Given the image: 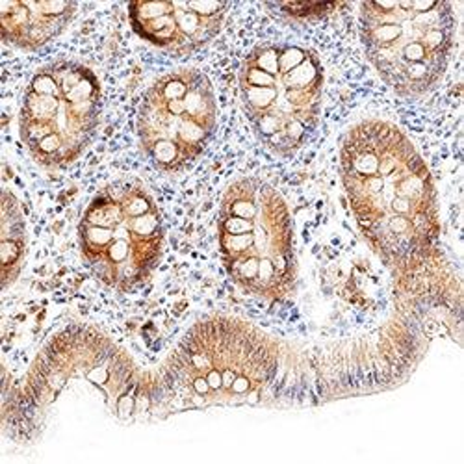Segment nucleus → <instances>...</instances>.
Instances as JSON below:
<instances>
[{"mask_svg":"<svg viewBox=\"0 0 464 464\" xmlns=\"http://www.w3.org/2000/svg\"><path fill=\"white\" fill-rule=\"evenodd\" d=\"M455 32L448 3H364L361 37L366 56L396 93L420 97L444 76Z\"/></svg>","mask_w":464,"mask_h":464,"instance_id":"6","label":"nucleus"},{"mask_svg":"<svg viewBox=\"0 0 464 464\" xmlns=\"http://www.w3.org/2000/svg\"><path fill=\"white\" fill-rule=\"evenodd\" d=\"M228 5L223 3H132V28L150 45L173 54H189L219 34Z\"/></svg>","mask_w":464,"mask_h":464,"instance_id":"9","label":"nucleus"},{"mask_svg":"<svg viewBox=\"0 0 464 464\" xmlns=\"http://www.w3.org/2000/svg\"><path fill=\"white\" fill-rule=\"evenodd\" d=\"M72 3H35V0H6L0 3V28L5 44L35 51L63 32L74 17Z\"/></svg>","mask_w":464,"mask_h":464,"instance_id":"10","label":"nucleus"},{"mask_svg":"<svg viewBox=\"0 0 464 464\" xmlns=\"http://www.w3.org/2000/svg\"><path fill=\"white\" fill-rule=\"evenodd\" d=\"M340 175L361 232L386 264L409 272L431 255L439 238L433 179L396 125L368 120L347 130Z\"/></svg>","mask_w":464,"mask_h":464,"instance_id":"1","label":"nucleus"},{"mask_svg":"<svg viewBox=\"0 0 464 464\" xmlns=\"http://www.w3.org/2000/svg\"><path fill=\"white\" fill-rule=\"evenodd\" d=\"M238 86L247 120L269 150L288 157L311 140L324 92V71L313 51L260 45L244 60Z\"/></svg>","mask_w":464,"mask_h":464,"instance_id":"4","label":"nucleus"},{"mask_svg":"<svg viewBox=\"0 0 464 464\" xmlns=\"http://www.w3.org/2000/svg\"><path fill=\"white\" fill-rule=\"evenodd\" d=\"M279 368L276 342L255 325L210 316L193 325L164 370V389L180 409L255 403Z\"/></svg>","mask_w":464,"mask_h":464,"instance_id":"2","label":"nucleus"},{"mask_svg":"<svg viewBox=\"0 0 464 464\" xmlns=\"http://www.w3.org/2000/svg\"><path fill=\"white\" fill-rule=\"evenodd\" d=\"M136 130L145 157L166 173L196 162L216 130L212 84L198 69H177L143 95Z\"/></svg>","mask_w":464,"mask_h":464,"instance_id":"8","label":"nucleus"},{"mask_svg":"<svg viewBox=\"0 0 464 464\" xmlns=\"http://www.w3.org/2000/svg\"><path fill=\"white\" fill-rule=\"evenodd\" d=\"M101 118V86L92 69L58 60L37 71L24 92L21 140L44 168L71 166L92 143Z\"/></svg>","mask_w":464,"mask_h":464,"instance_id":"7","label":"nucleus"},{"mask_svg":"<svg viewBox=\"0 0 464 464\" xmlns=\"http://www.w3.org/2000/svg\"><path fill=\"white\" fill-rule=\"evenodd\" d=\"M24 219L17 199L10 191H5L3 198V235H0V258H3V277L5 286L19 276V269L24 256Z\"/></svg>","mask_w":464,"mask_h":464,"instance_id":"11","label":"nucleus"},{"mask_svg":"<svg viewBox=\"0 0 464 464\" xmlns=\"http://www.w3.org/2000/svg\"><path fill=\"white\" fill-rule=\"evenodd\" d=\"M218 230L227 274L244 292L267 301H281L292 294V219L272 184L255 177L232 182L219 207Z\"/></svg>","mask_w":464,"mask_h":464,"instance_id":"3","label":"nucleus"},{"mask_svg":"<svg viewBox=\"0 0 464 464\" xmlns=\"http://www.w3.org/2000/svg\"><path fill=\"white\" fill-rule=\"evenodd\" d=\"M81 249L106 286L132 292L145 285L164 251V223L150 193L136 180H115L88 205Z\"/></svg>","mask_w":464,"mask_h":464,"instance_id":"5","label":"nucleus"}]
</instances>
